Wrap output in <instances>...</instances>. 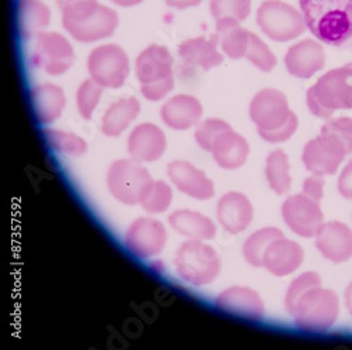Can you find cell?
Masks as SVG:
<instances>
[{
  "mask_svg": "<svg viewBox=\"0 0 352 350\" xmlns=\"http://www.w3.org/2000/svg\"><path fill=\"white\" fill-rule=\"evenodd\" d=\"M299 5L318 41L352 50V0H299Z\"/></svg>",
  "mask_w": 352,
  "mask_h": 350,
  "instance_id": "6da1fadb",
  "label": "cell"
},
{
  "mask_svg": "<svg viewBox=\"0 0 352 350\" xmlns=\"http://www.w3.org/2000/svg\"><path fill=\"white\" fill-rule=\"evenodd\" d=\"M250 118L261 138L272 144L287 141L299 127L298 116L289 107L286 95L272 88L255 94L250 103Z\"/></svg>",
  "mask_w": 352,
  "mask_h": 350,
  "instance_id": "7a4b0ae2",
  "label": "cell"
},
{
  "mask_svg": "<svg viewBox=\"0 0 352 350\" xmlns=\"http://www.w3.org/2000/svg\"><path fill=\"white\" fill-rule=\"evenodd\" d=\"M63 25L76 41L94 43L113 36L119 25V14L98 0H91L65 9Z\"/></svg>",
  "mask_w": 352,
  "mask_h": 350,
  "instance_id": "3957f363",
  "label": "cell"
},
{
  "mask_svg": "<svg viewBox=\"0 0 352 350\" xmlns=\"http://www.w3.org/2000/svg\"><path fill=\"white\" fill-rule=\"evenodd\" d=\"M309 110L321 119H331L337 110L352 109V67L349 64L326 72L309 88Z\"/></svg>",
  "mask_w": 352,
  "mask_h": 350,
  "instance_id": "277c9868",
  "label": "cell"
},
{
  "mask_svg": "<svg viewBox=\"0 0 352 350\" xmlns=\"http://www.w3.org/2000/svg\"><path fill=\"white\" fill-rule=\"evenodd\" d=\"M173 58L165 45L153 44L144 48L135 60V76L146 101L164 99L175 86Z\"/></svg>",
  "mask_w": 352,
  "mask_h": 350,
  "instance_id": "5b68a950",
  "label": "cell"
},
{
  "mask_svg": "<svg viewBox=\"0 0 352 350\" xmlns=\"http://www.w3.org/2000/svg\"><path fill=\"white\" fill-rule=\"evenodd\" d=\"M290 315L295 327L302 332H327L340 316V298L333 289L314 287L298 301Z\"/></svg>",
  "mask_w": 352,
  "mask_h": 350,
  "instance_id": "8992f818",
  "label": "cell"
},
{
  "mask_svg": "<svg viewBox=\"0 0 352 350\" xmlns=\"http://www.w3.org/2000/svg\"><path fill=\"white\" fill-rule=\"evenodd\" d=\"M175 270L185 282L204 287L214 282L221 271L219 253L203 240H186L175 254Z\"/></svg>",
  "mask_w": 352,
  "mask_h": 350,
  "instance_id": "52a82bcc",
  "label": "cell"
},
{
  "mask_svg": "<svg viewBox=\"0 0 352 350\" xmlns=\"http://www.w3.org/2000/svg\"><path fill=\"white\" fill-rule=\"evenodd\" d=\"M256 24L263 34L278 43L295 40L307 28L302 10L282 0L262 2L256 10Z\"/></svg>",
  "mask_w": 352,
  "mask_h": 350,
  "instance_id": "ba28073f",
  "label": "cell"
},
{
  "mask_svg": "<svg viewBox=\"0 0 352 350\" xmlns=\"http://www.w3.org/2000/svg\"><path fill=\"white\" fill-rule=\"evenodd\" d=\"M150 181H153L150 171L133 158L113 161L106 174V184L111 196L129 207L137 205L144 187Z\"/></svg>",
  "mask_w": 352,
  "mask_h": 350,
  "instance_id": "9c48e42d",
  "label": "cell"
},
{
  "mask_svg": "<svg viewBox=\"0 0 352 350\" xmlns=\"http://www.w3.org/2000/svg\"><path fill=\"white\" fill-rule=\"evenodd\" d=\"M86 67L94 81L110 90L122 88L130 74L129 55L117 44L95 47L87 55Z\"/></svg>",
  "mask_w": 352,
  "mask_h": 350,
  "instance_id": "30bf717a",
  "label": "cell"
},
{
  "mask_svg": "<svg viewBox=\"0 0 352 350\" xmlns=\"http://www.w3.org/2000/svg\"><path fill=\"white\" fill-rule=\"evenodd\" d=\"M33 64L45 74L58 76L71 70L75 63V50L69 40L55 32H43L36 37Z\"/></svg>",
  "mask_w": 352,
  "mask_h": 350,
  "instance_id": "8fae6325",
  "label": "cell"
},
{
  "mask_svg": "<svg viewBox=\"0 0 352 350\" xmlns=\"http://www.w3.org/2000/svg\"><path fill=\"white\" fill-rule=\"evenodd\" d=\"M282 219L286 226L300 238H314L320 227L324 225L318 200L302 194L290 195L280 208Z\"/></svg>",
  "mask_w": 352,
  "mask_h": 350,
  "instance_id": "7c38bea8",
  "label": "cell"
},
{
  "mask_svg": "<svg viewBox=\"0 0 352 350\" xmlns=\"http://www.w3.org/2000/svg\"><path fill=\"white\" fill-rule=\"evenodd\" d=\"M168 242V231L164 223L150 216L135 219L124 235L126 249L135 257L146 260L161 254Z\"/></svg>",
  "mask_w": 352,
  "mask_h": 350,
  "instance_id": "4fadbf2b",
  "label": "cell"
},
{
  "mask_svg": "<svg viewBox=\"0 0 352 350\" xmlns=\"http://www.w3.org/2000/svg\"><path fill=\"white\" fill-rule=\"evenodd\" d=\"M346 156V150L338 137L321 133L305 145L302 161L311 174L334 175Z\"/></svg>",
  "mask_w": 352,
  "mask_h": 350,
  "instance_id": "5bb4252c",
  "label": "cell"
},
{
  "mask_svg": "<svg viewBox=\"0 0 352 350\" xmlns=\"http://www.w3.org/2000/svg\"><path fill=\"white\" fill-rule=\"evenodd\" d=\"M169 181L182 194L197 199L208 200L216 195L214 183L206 172L186 160H173L166 167Z\"/></svg>",
  "mask_w": 352,
  "mask_h": 350,
  "instance_id": "9a60e30c",
  "label": "cell"
},
{
  "mask_svg": "<svg viewBox=\"0 0 352 350\" xmlns=\"http://www.w3.org/2000/svg\"><path fill=\"white\" fill-rule=\"evenodd\" d=\"M214 307L224 313L248 320H262L265 315L261 296L250 287L234 285L221 291L214 300Z\"/></svg>",
  "mask_w": 352,
  "mask_h": 350,
  "instance_id": "2e32d148",
  "label": "cell"
},
{
  "mask_svg": "<svg viewBox=\"0 0 352 350\" xmlns=\"http://www.w3.org/2000/svg\"><path fill=\"white\" fill-rule=\"evenodd\" d=\"M166 137L161 127L154 123L137 125L127 140L130 158L148 164L158 161L166 152Z\"/></svg>",
  "mask_w": 352,
  "mask_h": 350,
  "instance_id": "e0dca14e",
  "label": "cell"
},
{
  "mask_svg": "<svg viewBox=\"0 0 352 350\" xmlns=\"http://www.w3.org/2000/svg\"><path fill=\"white\" fill-rule=\"evenodd\" d=\"M285 65L292 76L309 79L326 65V52L322 45L311 39L293 44L286 55Z\"/></svg>",
  "mask_w": 352,
  "mask_h": 350,
  "instance_id": "ac0fdd59",
  "label": "cell"
},
{
  "mask_svg": "<svg viewBox=\"0 0 352 350\" xmlns=\"http://www.w3.org/2000/svg\"><path fill=\"white\" fill-rule=\"evenodd\" d=\"M314 239L317 250L331 262L340 265L352 258V229L345 223L338 220L324 223Z\"/></svg>",
  "mask_w": 352,
  "mask_h": 350,
  "instance_id": "d6986e66",
  "label": "cell"
},
{
  "mask_svg": "<svg viewBox=\"0 0 352 350\" xmlns=\"http://www.w3.org/2000/svg\"><path fill=\"white\" fill-rule=\"evenodd\" d=\"M217 219L231 235L243 233L254 219V207L250 198L237 191L224 194L217 203Z\"/></svg>",
  "mask_w": 352,
  "mask_h": 350,
  "instance_id": "ffe728a7",
  "label": "cell"
},
{
  "mask_svg": "<svg viewBox=\"0 0 352 350\" xmlns=\"http://www.w3.org/2000/svg\"><path fill=\"white\" fill-rule=\"evenodd\" d=\"M305 260L303 247L285 236L274 240L263 256L262 267L276 277H286L299 270Z\"/></svg>",
  "mask_w": 352,
  "mask_h": 350,
  "instance_id": "44dd1931",
  "label": "cell"
},
{
  "mask_svg": "<svg viewBox=\"0 0 352 350\" xmlns=\"http://www.w3.org/2000/svg\"><path fill=\"white\" fill-rule=\"evenodd\" d=\"M203 116L201 102L186 94L169 98L161 107V119L164 125L173 130H189L200 123Z\"/></svg>",
  "mask_w": 352,
  "mask_h": 350,
  "instance_id": "7402d4cb",
  "label": "cell"
},
{
  "mask_svg": "<svg viewBox=\"0 0 352 350\" xmlns=\"http://www.w3.org/2000/svg\"><path fill=\"white\" fill-rule=\"evenodd\" d=\"M210 153L219 167L237 169L248 160L250 144L244 136L230 127L216 137Z\"/></svg>",
  "mask_w": 352,
  "mask_h": 350,
  "instance_id": "603a6c76",
  "label": "cell"
},
{
  "mask_svg": "<svg viewBox=\"0 0 352 350\" xmlns=\"http://www.w3.org/2000/svg\"><path fill=\"white\" fill-rule=\"evenodd\" d=\"M30 102L36 119L45 126L61 118L67 105V96L61 86L55 83H40L30 90Z\"/></svg>",
  "mask_w": 352,
  "mask_h": 350,
  "instance_id": "cb8c5ba5",
  "label": "cell"
},
{
  "mask_svg": "<svg viewBox=\"0 0 352 350\" xmlns=\"http://www.w3.org/2000/svg\"><path fill=\"white\" fill-rule=\"evenodd\" d=\"M217 45L216 37L206 39L200 36L182 41L178 47V54L186 64L210 71L224 61V55L217 50Z\"/></svg>",
  "mask_w": 352,
  "mask_h": 350,
  "instance_id": "d4e9b609",
  "label": "cell"
},
{
  "mask_svg": "<svg viewBox=\"0 0 352 350\" xmlns=\"http://www.w3.org/2000/svg\"><path fill=\"white\" fill-rule=\"evenodd\" d=\"M169 226L189 240H212L216 238L214 222L197 211L178 209L168 216Z\"/></svg>",
  "mask_w": 352,
  "mask_h": 350,
  "instance_id": "484cf974",
  "label": "cell"
},
{
  "mask_svg": "<svg viewBox=\"0 0 352 350\" xmlns=\"http://www.w3.org/2000/svg\"><path fill=\"white\" fill-rule=\"evenodd\" d=\"M17 30L23 40L37 37L51 21V10L43 0H17Z\"/></svg>",
  "mask_w": 352,
  "mask_h": 350,
  "instance_id": "4316f807",
  "label": "cell"
},
{
  "mask_svg": "<svg viewBox=\"0 0 352 350\" xmlns=\"http://www.w3.org/2000/svg\"><path fill=\"white\" fill-rule=\"evenodd\" d=\"M141 103L135 96L122 98L113 102L102 118L100 130L107 137H119L138 118Z\"/></svg>",
  "mask_w": 352,
  "mask_h": 350,
  "instance_id": "83f0119b",
  "label": "cell"
},
{
  "mask_svg": "<svg viewBox=\"0 0 352 350\" xmlns=\"http://www.w3.org/2000/svg\"><path fill=\"white\" fill-rule=\"evenodd\" d=\"M251 33L241 25V21L236 19L216 20V40L221 47L223 54L231 60L245 58V52L250 44Z\"/></svg>",
  "mask_w": 352,
  "mask_h": 350,
  "instance_id": "f1b7e54d",
  "label": "cell"
},
{
  "mask_svg": "<svg viewBox=\"0 0 352 350\" xmlns=\"http://www.w3.org/2000/svg\"><path fill=\"white\" fill-rule=\"evenodd\" d=\"M265 177L270 188L278 195H285L292 189L289 157L283 150L276 149L270 153L265 164Z\"/></svg>",
  "mask_w": 352,
  "mask_h": 350,
  "instance_id": "f546056e",
  "label": "cell"
},
{
  "mask_svg": "<svg viewBox=\"0 0 352 350\" xmlns=\"http://www.w3.org/2000/svg\"><path fill=\"white\" fill-rule=\"evenodd\" d=\"M173 200L172 187L162 180H153L146 184L140 196L141 208L151 215L166 212Z\"/></svg>",
  "mask_w": 352,
  "mask_h": 350,
  "instance_id": "4dcf8cb0",
  "label": "cell"
},
{
  "mask_svg": "<svg viewBox=\"0 0 352 350\" xmlns=\"http://www.w3.org/2000/svg\"><path fill=\"white\" fill-rule=\"evenodd\" d=\"M282 236H283V231L272 226L262 227L254 231L251 236H248V239L244 242V246H243V254L245 261L252 267H262L263 256H265L267 249L274 240Z\"/></svg>",
  "mask_w": 352,
  "mask_h": 350,
  "instance_id": "1f68e13d",
  "label": "cell"
},
{
  "mask_svg": "<svg viewBox=\"0 0 352 350\" xmlns=\"http://www.w3.org/2000/svg\"><path fill=\"white\" fill-rule=\"evenodd\" d=\"M44 137L51 150L61 153L64 156L78 158L87 152V143L75 133L56 129H45Z\"/></svg>",
  "mask_w": 352,
  "mask_h": 350,
  "instance_id": "d6a6232c",
  "label": "cell"
},
{
  "mask_svg": "<svg viewBox=\"0 0 352 350\" xmlns=\"http://www.w3.org/2000/svg\"><path fill=\"white\" fill-rule=\"evenodd\" d=\"M104 88L99 85L92 78L85 79L76 91V107L80 118L85 121H91L94 112L96 110L100 98L103 95Z\"/></svg>",
  "mask_w": 352,
  "mask_h": 350,
  "instance_id": "836d02e7",
  "label": "cell"
},
{
  "mask_svg": "<svg viewBox=\"0 0 352 350\" xmlns=\"http://www.w3.org/2000/svg\"><path fill=\"white\" fill-rule=\"evenodd\" d=\"M245 58L262 72H271L278 65L276 55L271 51L265 41H262V39L254 33L250 36Z\"/></svg>",
  "mask_w": 352,
  "mask_h": 350,
  "instance_id": "e575fe53",
  "label": "cell"
},
{
  "mask_svg": "<svg viewBox=\"0 0 352 350\" xmlns=\"http://www.w3.org/2000/svg\"><path fill=\"white\" fill-rule=\"evenodd\" d=\"M252 0H210V13L214 20L236 19L244 21L248 19Z\"/></svg>",
  "mask_w": 352,
  "mask_h": 350,
  "instance_id": "d590c367",
  "label": "cell"
},
{
  "mask_svg": "<svg viewBox=\"0 0 352 350\" xmlns=\"http://www.w3.org/2000/svg\"><path fill=\"white\" fill-rule=\"evenodd\" d=\"M321 285V277L314 273V271H306L303 274H300L299 277H296L293 280L286 291V297H285V308L289 313L293 312L295 309L298 301L310 291L314 287H320Z\"/></svg>",
  "mask_w": 352,
  "mask_h": 350,
  "instance_id": "8d00e7d4",
  "label": "cell"
},
{
  "mask_svg": "<svg viewBox=\"0 0 352 350\" xmlns=\"http://www.w3.org/2000/svg\"><path fill=\"white\" fill-rule=\"evenodd\" d=\"M231 125L227 123L226 121L223 119H217V118H210V119H206L200 122L197 126H196V130H195V140L196 143L199 144V147L204 152H209L212 150V145H213V141L216 140V137L223 133L224 130L230 129Z\"/></svg>",
  "mask_w": 352,
  "mask_h": 350,
  "instance_id": "74e56055",
  "label": "cell"
},
{
  "mask_svg": "<svg viewBox=\"0 0 352 350\" xmlns=\"http://www.w3.org/2000/svg\"><path fill=\"white\" fill-rule=\"evenodd\" d=\"M321 133L333 134L341 140L346 154H352V119L351 118H337L329 119L321 127Z\"/></svg>",
  "mask_w": 352,
  "mask_h": 350,
  "instance_id": "f35d334b",
  "label": "cell"
},
{
  "mask_svg": "<svg viewBox=\"0 0 352 350\" xmlns=\"http://www.w3.org/2000/svg\"><path fill=\"white\" fill-rule=\"evenodd\" d=\"M302 192L320 202V199L324 196V175L311 174L305 180Z\"/></svg>",
  "mask_w": 352,
  "mask_h": 350,
  "instance_id": "ab89813d",
  "label": "cell"
},
{
  "mask_svg": "<svg viewBox=\"0 0 352 350\" xmlns=\"http://www.w3.org/2000/svg\"><path fill=\"white\" fill-rule=\"evenodd\" d=\"M338 192L346 198V199H352V158L349 160V163L344 167L340 178H338Z\"/></svg>",
  "mask_w": 352,
  "mask_h": 350,
  "instance_id": "60d3db41",
  "label": "cell"
},
{
  "mask_svg": "<svg viewBox=\"0 0 352 350\" xmlns=\"http://www.w3.org/2000/svg\"><path fill=\"white\" fill-rule=\"evenodd\" d=\"M201 2H203V0H165V3L169 8L178 9V10H185V9H189V8L199 6Z\"/></svg>",
  "mask_w": 352,
  "mask_h": 350,
  "instance_id": "b9f144b4",
  "label": "cell"
},
{
  "mask_svg": "<svg viewBox=\"0 0 352 350\" xmlns=\"http://www.w3.org/2000/svg\"><path fill=\"white\" fill-rule=\"evenodd\" d=\"M56 2V6L60 8L61 12H64L65 9L74 6V5H78V3H82V2H91V0H55Z\"/></svg>",
  "mask_w": 352,
  "mask_h": 350,
  "instance_id": "7bdbcfd3",
  "label": "cell"
},
{
  "mask_svg": "<svg viewBox=\"0 0 352 350\" xmlns=\"http://www.w3.org/2000/svg\"><path fill=\"white\" fill-rule=\"evenodd\" d=\"M110 2L114 5H119L122 8H133L142 3L144 0H110Z\"/></svg>",
  "mask_w": 352,
  "mask_h": 350,
  "instance_id": "ee69618b",
  "label": "cell"
},
{
  "mask_svg": "<svg viewBox=\"0 0 352 350\" xmlns=\"http://www.w3.org/2000/svg\"><path fill=\"white\" fill-rule=\"evenodd\" d=\"M345 305H346V309H348L349 315L352 316V281L345 289Z\"/></svg>",
  "mask_w": 352,
  "mask_h": 350,
  "instance_id": "f6af8a7d",
  "label": "cell"
},
{
  "mask_svg": "<svg viewBox=\"0 0 352 350\" xmlns=\"http://www.w3.org/2000/svg\"><path fill=\"white\" fill-rule=\"evenodd\" d=\"M348 64H349V65H351V67H352V63H348Z\"/></svg>",
  "mask_w": 352,
  "mask_h": 350,
  "instance_id": "bcb514c9",
  "label": "cell"
}]
</instances>
